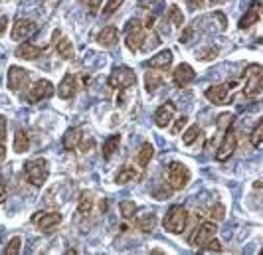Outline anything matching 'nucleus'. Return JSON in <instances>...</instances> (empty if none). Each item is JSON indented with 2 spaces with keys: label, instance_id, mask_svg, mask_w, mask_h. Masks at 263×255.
Masks as SVG:
<instances>
[{
  "label": "nucleus",
  "instance_id": "23",
  "mask_svg": "<svg viewBox=\"0 0 263 255\" xmlns=\"http://www.w3.org/2000/svg\"><path fill=\"white\" fill-rule=\"evenodd\" d=\"M28 148H30V136H28L24 129H18L16 134H14V150L22 154V152H26Z\"/></svg>",
  "mask_w": 263,
  "mask_h": 255
},
{
  "label": "nucleus",
  "instance_id": "6",
  "mask_svg": "<svg viewBox=\"0 0 263 255\" xmlns=\"http://www.w3.org/2000/svg\"><path fill=\"white\" fill-rule=\"evenodd\" d=\"M135 81H137L135 69H131V67L127 66H121V67H115L111 71L107 83H109V87H115V89H127V87H131Z\"/></svg>",
  "mask_w": 263,
  "mask_h": 255
},
{
  "label": "nucleus",
  "instance_id": "29",
  "mask_svg": "<svg viewBox=\"0 0 263 255\" xmlns=\"http://www.w3.org/2000/svg\"><path fill=\"white\" fill-rule=\"evenodd\" d=\"M119 212H121V215L125 218V220H131L133 215L137 214V204L131 200H125L119 204Z\"/></svg>",
  "mask_w": 263,
  "mask_h": 255
},
{
  "label": "nucleus",
  "instance_id": "48",
  "mask_svg": "<svg viewBox=\"0 0 263 255\" xmlns=\"http://www.w3.org/2000/svg\"><path fill=\"white\" fill-rule=\"evenodd\" d=\"M212 2H214V4H216V2H226V0H212Z\"/></svg>",
  "mask_w": 263,
  "mask_h": 255
},
{
  "label": "nucleus",
  "instance_id": "7",
  "mask_svg": "<svg viewBox=\"0 0 263 255\" xmlns=\"http://www.w3.org/2000/svg\"><path fill=\"white\" fill-rule=\"evenodd\" d=\"M234 85H236V81H232V83H218V85L208 87L204 95L214 105H230L232 99H234V95L230 93V87H234Z\"/></svg>",
  "mask_w": 263,
  "mask_h": 255
},
{
  "label": "nucleus",
  "instance_id": "1",
  "mask_svg": "<svg viewBox=\"0 0 263 255\" xmlns=\"http://www.w3.org/2000/svg\"><path fill=\"white\" fill-rule=\"evenodd\" d=\"M188 224V210H186L182 204H174L171 206V210L164 215V222L162 226L168 233H182Z\"/></svg>",
  "mask_w": 263,
  "mask_h": 255
},
{
  "label": "nucleus",
  "instance_id": "22",
  "mask_svg": "<svg viewBox=\"0 0 263 255\" xmlns=\"http://www.w3.org/2000/svg\"><path fill=\"white\" fill-rule=\"evenodd\" d=\"M79 141H81V129L79 127H73V129H67L62 143H64V148L66 150H73V148L79 147Z\"/></svg>",
  "mask_w": 263,
  "mask_h": 255
},
{
  "label": "nucleus",
  "instance_id": "44",
  "mask_svg": "<svg viewBox=\"0 0 263 255\" xmlns=\"http://www.w3.org/2000/svg\"><path fill=\"white\" fill-rule=\"evenodd\" d=\"M188 6H190L192 10H198V8L204 6V0H188Z\"/></svg>",
  "mask_w": 263,
  "mask_h": 255
},
{
  "label": "nucleus",
  "instance_id": "42",
  "mask_svg": "<svg viewBox=\"0 0 263 255\" xmlns=\"http://www.w3.org/2000/svg\"><path fill=\"white\" fill-rule=\"evenodd\" d=\"M6 141V117L0 115V143Z\"/></svg>",
  "mask_w": 263,
  "mask_h": 255
},
{
  "label": "nucleus",
  "instance_id": "4",
  "mask_svg": "<svg viewBox=\"0 0 263 255\" xmlns=\"http://www.w3.org/2000/svg\"><path fill=\"white\" fill-rule=\"evenodd\" d=\"M146 32L145 26L141 24V20L133 18L131 22L125 28V44L131 52H137V50H143V44H145Z\"/></svg>",
  "mask_w": 263,
  "mask_h": 255
},
{
  "label": "nucleus",
  "instance_id": "17",
  "mask_svg": "<svg viewBox=\"0 0 263 255\" xmlns=\"http://www.w3.org/2000/svg\"><path fill=\"white\" fill-rule=\"evenodd\" d=\"M259 16H261V0H253L251 8L241 16V20H239V24H237V26L241 28V30L251 28L257 20H259Z\"/></svg>",
  "mask_w": 263,
  "mask_h": 255
},
{
  "label": "nucleus",
  "instance_id": "30",
  "mask_svg": "<svg viewBox=\"0 0 263 255\" xmlns=\"http://www.w3.org/2000/svg\"><path fill=\"white\" fill-rule=\"evenodd\" d=\"M196 139H202V131H200V127H198V125H192V127L184 133L182 143H184L186 147H190V145H194V141H196Z\"/></svg>",
  "mask_w": 263,
  "mask_h": 255
},
{
  "label": "nucleus",
  "instance_id": "43",
  "mask_svg": "<svg viewBox=\"0 0 263 255\" xmlns=\"http://www.w3.org/2000/svg\"><path fill=\"white\" fill-rule=\"evenodd\" d=\"M4 202H6V182L0 176V204H4Z\"/></svg>",
  "mask_w": 263,
  "mask_h": 255
},
{
  "label": "nucleus",
  "instance_id": "37",
  "mask_svg": "<svg viewBox=\"0 0 263 255\" xmlns=\"http://www.w3.org/2000/svg\"><path fill=\"white\" fill-rule=\"evenodd\" d=\"M200 249H204V251H222V243L218 242L216 238H212L210 242H206Z\"/></svg>",
  "mask_w": 263,
  "mask_h": 255
},
{
  "label": "nucleus",
  "instance_id": "21",
  "mask_svg": "<svg viewBox=\"0 0 263 255\" xmlns=\"http://www.w3.org/2000/svg\"><path fill=\"white\" fill-rule=\"evenodd\" d=\"M42 54H44V50L34 46V44H22V46L16 48V55L20 60H38Z\"/></svg>",
  "mask_w": 263,
  "mask_h": 255
},
{
  "label": "nucleus",
  "instance_id": "10",
  "mask_svg": "<svg viewBox=\"0 0 263 255\" xmlns=\"http://www.w3.org/2000/svg\"><path fill=\"white\" fill-rule=\"evenodd\" d=\"M28 81H30V73H28L26 69H22V67L18 66H12L8 69V89L10 91L24 89L28 85Z\"/></svg>",
  "mask_w": 263,
  "mask_h": 255
},
{
  "label": "nucleus",
  "instance_id": "27",
  "mask_svg": "<svg viewBox=\"0 0 263 255\" xmlns=\"http://www.w3.org/2000/svg\"><path fill=\"white\" fill-rule=\"evenodd\" d=\"M160 85H162V77H160L158 73H155V71H153V73H151V71H146V73H145L146 91H148V93H155Z\"/></svg>",
  "mask_w": 263,
  "mask_h": 255
},
{
  "label": "nucleus",
  "instance_id": "41",
  "mask_svg": "<svg viewBox=\"0 0 263 255\" xmlns=\"http://www.w3.org/2000/svg\"><path fill=\"white\" fill-rule=\"evenodd\" d=\"M79 148H81L83 152H87V150H93V148H95V141H93V139H85V141H79Z\"/></svg>",
  "mask_w": 263,
  "mask_h": 255
},
{
  "label": "nucleus",
  "instance_id": "3",
  "mask_svg": "<svg viewBox=\"0 0 263 255\" xmlns=\"http://www.w3.org/2000/svg\"><path fill=\"white\" fill-rule=\"evenodd\" d=\"M24 172H26V180L36 186V188H42L44 182L48 180V162L46 159H32L24 164Z\"/></svg>",
  "mask_w": 263,
  "mask_h": 255
},
{
  "label": "nucleus",
  "instance_id": "34",
  "mask_svg": "<svg viewBox=\"0 0 263 255\" xmlns=\"http://www.w3.org/2000/svg\"><path fill=\"white\" fill-rule=\"evenodd\" d=\"M196 57L198 60H204V62H208V60H216V57H218V50H216V48H212V46H208L206 50L196 52Z\"/></svg>",
  "mask_w": 263,
  "mask_h": 255
},
{
  "label": "nucleus",
  "instance_id": "39",
  "mask_svg": "<svg viewBox=\"0 0 263 255\" xmlns=\"http://www.w3.org/2000/svg\"><path fill=\"white\" fill-rule=\"evenodd\" d=\"M186 123H188V117H186V115H182V117H178V119H176V123L172 125L171 133H172V134H178L180 131H182V129H184Z\"/></svg>",
  "mask_w": 263,
  "mask_h": 255
},
{
  "label": "nucleus",
  "instance_id": "8",
  "mask_svg": "<svg viewBox=\"0 0 263 255\" xmlns=\"http://www.w3.org/2000/svg\"><path fill=\"white\" fill-rule=\"evenodd\" d=\"M216 229H218V226H216V222H212V220H204V222H200V226H198L196 229H194V233L188 238V243L192 245V247H202L206 242H210L212 238L216 236Z\"/></svg>",
  "mask_w": 263,
  "mask_h": 255
},
{
  "label": "nucleus",
  "instance_id": "28",
  "mask_svg": "<svg viewBox=\"0 0 263 255\" xmlns=\"http://www.w3.org/2000/svg\"><path fill=\"white\" fill-rule=\"evenodd\" d=\"M135 178H137V170L131 168V166H125V168H121L119 174L115 176V182H117V184H127V182H131Z\"/></svg>",
  "mask_w": 263,
  "mask_h": 255
},
{
  "label": "nucleus",
  "instance_id": "36",
  "mask_svg": "<svg viewBox=\"0 0 263 255\" xmlns=\"http://www.w3.org/2000/svg\"><path fill=\"white\" fill-rule=\"evenodd\" d=\"M20 247H22V240H20V238H12V240H10V243L6 245L4 253H8V255L20 253Z\"/></svg>",
  "mask_w": 263,
  "mask_h": 255
},
{
  "label": "nucleus",
  "instance_id": "32",
  "mask_svg": "<svg viewBox=\"0 0 263 255\" xmlns=\"http://www.w3.org/2000/svg\"><path fill=\"white\" fill-rule=\"evenodd\" d=\"M168 18H171V22L174 24V26H182V24H184V16H182V12H180V8L174 6V4L168 8Z\"/></svg>",
  "mask_w": 263,
  "mask_h": 255
},
{
  "label": "nucleus",
  "instance_id": "5",
  "mask_svg": "<svg viewBox=\"0 0 263 255\" xmlns=\"http://www.w3.org/2000/svg\"><path fill=\"white\" fill-rule=\"evenodd\" d=\"M166 182L172 190H182L190 182V170L182 162H171L166 168Z\"/></svg>",
  "mask_w": 263,
  "mask_h": 255
},
{
  "label": "nucleus",
  "instance_id": "11",
  "mask_svg": "<svg viewBox=\"0 0 263 255\" xmlns=\"http://www.w3.org/2000/svg\"><path fill=\"white\" fill-rule=\"evenodd\" d=\"M50 95H53V85L50 80H40L34 83V87L28 91V101L30 103H38V101H42V99H46V97H50Z\"/></svg>",
  "mask_w": 263,
  "mask_h": 255
},
{
  "label": "nucleus",
  "instance_id": "20",
  "mask_svg": "<svg viewBox=\"0 0 263 255\" xmlns=\"http://www.w3.org/2000/svg\"><path fill=\"white\" fill-rule=\"evenodd\" d=\"M97 42L103 46V48H113L119 42V30L115 26H107L99 32L97 36Z\"/></svg>",
  "mask_w": 263,
  "mask_h": 255
},
{
  "label": "nucleus",
  "instance_id": "24",
  "mask_svg": "<svg viewBox=\"0 0 263 255\" xmlns=\"http://www.w3.org/2000/svg\"><path fill=\"white\" fill-rule=\"evenodd\" d=\"M153 154H155V147H153L151 143H145L143 147L139 148V152H137V162H139V166L145 168L146 164L151 162V159H153Z\"/></svg>",
  "mask_w": 263,
  "mask_h": 255
},
{
  "label": "nucleus",
  "instance_id": "31",
  "mask_svg": "<svg viewBox=\"0 0 263 255\" xmlns=\"http://www.w3.org/2000/svg\"><path fill=\"white\" fill-rule=\"evenodd\" d=\"M250 141L255 148L261 147V143H263V121L255 123V129H253V133H251Z\"/></svg>",
  "mask_w": 263,
  "mask_h": 255
},
{
  "label": "nucleus",
  "instance_id": "2",
  "mask_svg": "<svg viewBox=\"0 0 263 255\" xmlns=\"http://www.w3.org/2000/svg\"><path fill=\"white\" fill-rule=\"evenodd\" d=\"M243 95L246 97H257L263 89V67L259 64H251L243 69Z\"/></svg>",
  "mask_w": 263,
  "mask_h": 255
},
{
  "label": "nucleus",
  "instance_id": "12",
  "mask_svg": "<svg viewBox=\"0 0 263 255\" xmlns=\"http://www.w3.org/2000/svg\"><path fill=\"white\" fill-rule=\"evenodd\" d=\"M53 46H55V52L60 57H64V60H73L76 57V50H73L71 42L62 34V30L53 32Z\"/></svg>",
  "mask_w": 263,
  "mask_h": 255
},
{
  "label": "nucleus",
  "instance_id": "46",
  "mask_svg": "<svg viewBox=\"0 0 263 255\" xmlns=\"http://www.w3.org/2000/svg\"><path fill=\"white\" fill-rule=\"evenodd\" d=\"M4 159H6V148H4V145L0 143V164L4 162Z\"/></svg>",
  "mask_w": 263,
  "mask_h": 255
},
{
  "label": "nucleus",
  "instance_id": "35",
  "mask_svg": "<svg viewBox=\"0 0 263 255\" xmlns=\"http://www.w3.org/2000/svg\"><path fill=\"white\" fill-rule=\"evenodd\" d=\"M125 0H107L105 8H103V16H111L113 12H117L119 8L123 6Z\"/></svg>",
  "mask_w": 263,
  "mask_h": 255
},
{
  "label": "nucleus",
  "instance_id": "9",
  "mask_svg": "<svg viewBox=\"0 0 263 255\" xmlns=\"http://www.w3.org/2000/svg\"><path fill=\"white\" fill-rule=\"evenodd\" d=\"M236 147H237L236 131H234V127H228V129H226L224 139H222V145H220V148L216 150V161L226 162L228 159H232V154H234Z\"/></svg>",
  "mask_w": 263,
  "mask_h": 255
},
{
  "label": "nucleus",
  "instance_id": "40",
  "mask_svg": "<svg viewBox=\"0 0 263 255\" xmlns=\"http://www.w3.org/2000/svg\"><path fill=\"white\" fill-rule=\"evenodd\" d=\"M85 2V6H87V10L91 14H97V10H99V6H101V2L103 0H83Z\"/></svg>",
  "mask_w": 263,
  "mask_h": 255
},
{
  "label": "nucleus",
  "instance_id": "15",
  "mask_svg": "<svg viewBox=\"0 0 263 255\" xmlns=\"http://www.w3.org/2000/svg\"><path fill=\"white\" fill-rule=\"evenodd\" d=\"M36 24L32 22V20H18L16 24H14V28H12V40H16V42H20V40H26L28 36H32L34 32H36Z\"/></svg>",
  "mask_w": 263,
  "mask_h": 255
},
{
  "label": "nucleus",
  "instance_id": "13",
  "mask_svg": "<svg viewBox=\"0 0 263 255\" xmlns=\"http://www.w3.org/2000/svg\"><path fill=\"white\" fill-rule=\"evenodd\" d=\"M172 80H174L176 87H186V85H190L192 81L196 80V71L192 69L190 64H180V66L174 69Z\"/></svg>",
  "mask_w": 263,
  "mask_h": 255
},
{
  "label": "nucleus",
  "instance_id": "45",
  "mask_svg": "<svg viewBox=\"0 0 263 255\" xmlns=\"http://www.w3.org/2000/svg\"><path fill=\"white\" fill-rule=\"evenodd\" d=\"M6 24H8V16H0V36L4 34V30H6Z\"/></svg>",
  "mask_w": 263,
  "mask_h": 255
},
{
  "label": "nucleus",
  "instance_id": "38",
  "mask_svg": "<svg viewBox=\"0 0 263 255\" xmlns=\"http://www.w3.org/2000/svg\"><path fill=\"white\" fill-rule=\"evenodd\" d=\"M210 218H212V222H220V220L224 218V206H222V204H216L210 210Z\"/></svg>",
  "mask_w": 263,
  "mask_h": 255
},
{
  "label": "nucleus",
  "instance_id": "16",
  "mask_svg": "<svg viewBox=\"0 0 263 255\" xmlns=\"http://www.w3.org/2000/svg\"><path fill=\"white\" fill-rule=\"evenodd\" d=\"M174 111H176V107H174L172 101L162 103V105L155 111V123H157V127H168L171 119L174 117Z\"/></svg>",
  "mask_w": 263,
  "mask_h": 255
},
{
  "label": "nucleus",
  "instance_id": "26",
  "mask_svg": "<svg viewBox=\"0 0 263 255\" xmlns=\"http://www.w3.org/2000/svg\"><path fill=\"white\" fill-rule=\"evenodd\" d=\"M155 226H157V215L153 214V212H146L141 220H137V228L141 229V231H153L155 229Z\"/></svg>",
  "mask_w": 263,
  "mask_h": 255
},
{
  "label": "nucleus",
  "instance_id": "33",
  "mask_svg": "<svg viewBox=\"0 0 263 255\" xmlns=\"http://www.w3.org/2000/svg\"><path fill=\"white\" fill-rule=\"evenodd\" d=\"M91 208H93V200H91V196L87 194V192H83L81 194V200H79V214H89L91 212Z\"/></svg>",
  "mask_w": 263,
  "mask_h": 255
},
{
  "label": "nucleus",
  "instance_id": "19",
  "mask_svg": "<svg viewBox=\"0 0 263 255\" xmlns=\"http://www.w3.org/2000/svg\"><path fill=\"white\" fill-rule=\"evenodd\" d=\"M172 64V52L171 50H162L160 54L153 55L151 60H146L145 66L151 69H168Z\"/></svg>",
  "mask_w": 263,
  "mask_h": 255
},
{
  "label": "nucleus",
  "instance_id": "47",
  "mask_svg": "<svg viewBox=\"0 0 263 255\" xmlns=\"http://www.w3.org/2000/svg\"><path fill=\"white\" fill-rule=\"evenodd\" d=\"M101 212H107V202H101Z\"/></svg>",
  "mask_w": 263,
  "mask_h": 255
},
{
  "label": "nucleus",
  "instance_id": "25",
  "mask_svg": "<svg viewBox=\"0 0 263 255\" xmlns=\"http://www.w3.org/2000/svg\"><path fill=\"white\" fill-rule=\"evenodd\" d=\"M119 143H121V134H111L105 141V145H103V159L105 161H109L115 154V150L119 148Z\"/></svg>",
  "mask_w": 263,
  "mask_h": 255
},
{
  "label": "nucleus",
  "instance_id": "14",
  "mask_svg": "<svg viewBox=\"0 0 263 255\" xmlns=\"http://www.w3.org/2000/svg\"><path fill=\"white\" fill-rule=\"evenodd\" d=\"M34 220H36V226H38L40 231L50 233V231H53V229L62 224V214H58V212H50V214L36 215Z\"/></svg>",
  "mask_w": 263,
  "mask_h": 255
},
{
  "label": "nucleus",
  "instance_id": "18",
  "mask_svg": "<svg viewBox=\"0 0 263 255\" xmlns=\"http://www.w3.org/2000/svg\"><path fill=\"white\" fill-rule=\"evenodd\" d=\"M76 91H78V80H76V75L66 73L62 83L58 85V95H60L62 99H71V97L76 95Z\"/></svg>",
  "mask_w": 263,
  "mask_h": 255
}]
</instances>
